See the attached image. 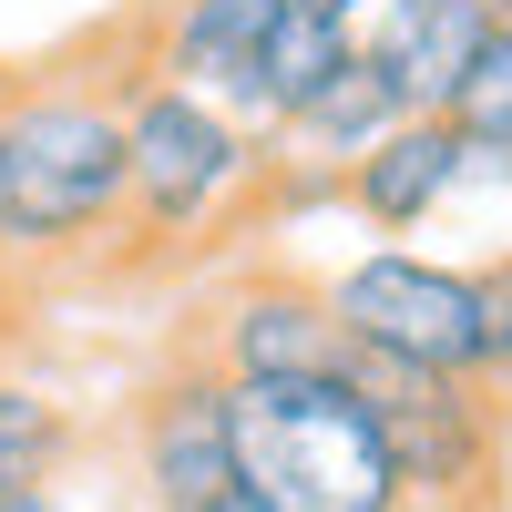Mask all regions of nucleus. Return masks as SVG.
I'll return each instance as SVG.
<instances>
[{"label":"nucleus","instance_id":"obj_12","mask_svg":"<svg viewBox=\"0 0 512 512\" xmlns=\"http://www.w3.org/2000/svg\"><path fill=\"white\" fill-rule=\"evenodd\" d=\"M338 62H349V21H328V11H308V0H287L277 31H267V52H256V62H246V82L226 93V113L246 123L256 144H267V134H277V123L318 93Z\"/></svg>","mask_w":512,"mask_h":512},{"label":"nucleus","instance_id":"obj_2","mask_svg":"<svg viewBox=\"0 0 512 512\" xmlns=\"http://www.w3.org/2000/svg\"><path fill=\"white\" fill-rule=\"evenodd\" d=\"M123 52V216H113V267H175L185 246H205L226 216H246L277 185V154L246 134L216 93L164 82L134 41V11L113 21Z\"/></svg>","mask_w":512,"mask_h":512},{"label":"nucleus","instance_id":"obj_8","mask_svg":"<svg viewBox=\"0 0 512 512\" xmlns=\"http://www.w3.org/2000/svg\"><path fill=\"white\" fill-rule=\"evenodd\" d=\"M461 185H472V154H461L451 113H400L369 154H349L328 175V205H349V216L379 226V236H420Z\"/></svg>","mask_w":512,"mask_h":512},{"label":"nucleus","instance_id":"obj_5","mask_svg":"<svg viewBox=\"0 0 512 512\" xmlns=\"http://www.w3.org/2000/svg\"><path fill=\"white\" fill-rule=\"evenodd\" d=\"M328 318L349 349L410 359L431 379H482V308H472V267H441L420 246H369L359 267L328 277Z\"/></svg>","mask_w":512,"mask_h":512},{"label":"nucleus","instance_id":"obj_10","mask_svg":"<svg viewBox=\"0 0 512 512\" xmlns=\"http://www.w3.org/2000/svg\"><path fill=\"white\" fill-rule=\"evenodd\" d=\"M287 0H154V11H134V41H144V62L164 82H185V93H236L246 62L267 52V31H277Z\"/></svg>","mask_w":512,"mask_h":512},{"label":"nucleus","instance_id":"obj_16","mask_svg":"<svg viewBox=\"0 0 512 512\" xmlns=\"http://www.w3.org/2000/svg\"><path fill=\"white\" fill-rule=\"evenodd\" d=\"M0 512H82L62 482H31V492H0Z\"/></svg>","mask_w":512,"mask_h":512},{"label":"nucleus","instance_id":"obj_7","mask_svg":"<svg viewBox=\"0 0 512 512\" xmlns=\"http://www.w3.org/2000/svg\"><path fill=\"white\" fill-rule=\"evenodd\" d=\"M144 512H236V441H226V379L195 349L175 369H154L123 420Z\"/></svg>","mask_w":512,"mask_h":512},{"label":"nucleus","instance_id":"obj_14","mask_svg":"<svg viewBox=\"0 0 512 512\" xmlns=\"http://www.w3.org/2000/svg\"><path fill=\"white\" fill-rule=\"evenodd\" d=\"M72 451H82V420L41 390V379H11V369H0V492L62 482Z\"/></svg>","mask_w":512,"mask_h":512},{"label":"nucleus","instance_id":"obj_4","mask_svg":"<svg viewBox=\"0 0 512 512\" xmlns=\"http://www.w3.org/2000/svg\"><path fill=\"white\" fill-rule=\"evenodd\" d=\"M338 379L379 410L400 512H502V400L482 379H431L379 349H349Z\"/></svg>","mask_w":512,"mask_h":512},{"label":"nucleus","instance_id":"obj_17","mask_svg":"<svg viewBox=\"0 0 512 512\" xmlns=\"http://www.w3.org/2000/svg\"><path fill=\"white\" fill-rule=\"evenodd\" d=\"M308 11H328V21H369L379 0H308Z\"/></svg>","mask_w":512,"mask_h":512},{"label":"nucleus","instance_id":"obj_1","mask_svg":"<svg viewBox=\"0 0 512 512\" xmlns=\"http://www.w3.org/2000/svg\"><path fill=\"white\" fill-rule=\"evenodd\" d=\"M123 216V52L113 31L62 62L0 72V256L82 267Z\"/></svg>","mask_w":512,"mask_h":512},{"label":"nucleus","instance_id":"obj_6","mask_svg":"<svg viewBox=\"0 0 512 512\" xmlns=\"http://www.w3.org/2000/svg\"><path fill=\"white\" fill-rule=\"evenodd\" d=\"M195 359L226 379H318L349 359V338L328 318V277L287 267V256H256V267L226 277V297L195 318Z\"/></svg>","mask_w":512,"mask_h":512},{"label":"nucleus","instance_id":"obj_18","mask_svg":"<svg viewBox=\"0 0 512 512\" xmlns=\"http://www.w3.org/2000/svg\"><path fill=\"white\" fill-rule=\"evenodd\" d=\"M11 277H21V267H11V256H0V287H11Z\"/></svg>","mask_w":512,"mask_h":512},{"label":"nucleus","instance_id":"obj_13","mask_svg":"<svg viewBox=\"0 0 512 512\" xmlns=\"http://www.w3.org/2000/svg\"><path fill=\"white\" fill-rule=\"evenodd\" d=\"M451 134H461V154H472V185L482 175H512V0H492L482 62L451 93Z\"/></svg>","mask_w":512,"mask_h":512},{"label":"nucleus","instance_id":"obj_3","mask_svg":"<svg viewBox=\"0 0 512 512\" xmlns=\"http://www.w3.org/2000/svg\"><path fill=\"white\" fill-rule=\"evenodd\" d=\"M236 512H400V472L379 441V410L338 369L318 379H236Z\"/></svg>","mask_w":512,"mask_h":512},{"label":"nucleus","instance_id":"obj_9","mask_svg":"<svg viewBox=\"0 0 512 512\" xmlns=\"http://www.w3.org/2000/svg\"><path fill=\"white\" fill-rule=\"evenodd\" d=\"M492 31V0H379L369 21H349L359 62L390 82L400 113H451V93L472 82Z\"/></svg>","mask_w":512,"mask_h":512},{"label":"nucleus","instance_id":"obj_11","mask_svg":"<svg viewBox=\"0 0 512 512\" xmlns=\"http://www.w3.org/2000/svg\"><path fill=\"white\" fill-rule=\"evenodd\" d=\"M390 123H400L390 82H379V72L359 62V41H349V62H338L318 93L297 103L277 134H267V154H277V164H297V175H308V195H328V175H338L349 154H369L379 134H390Z\"/></svg>","mask_w":512,"mask_h":512},{"label":"nucleus","instance_id":"obj_15","mask_svg":"<svg viewBox=\"0 0 512 512\" xmlns=\"http://www.w3.org/2000/svg\"><path fill=\"white\" fill-rule=\"evenodd\" d=\"M472 308H482V390L512 400V246L472 267Z\"/></svg>","mask_w":512,"mask_h":512}]
</instances>
